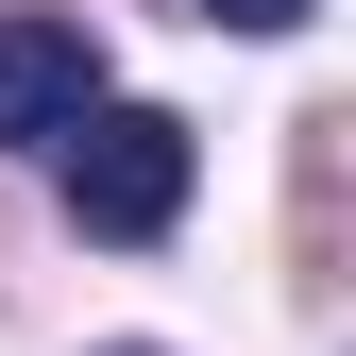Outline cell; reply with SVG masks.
I'll list each match as a JSON object with an SVG mask.
<instances>
[{
  "label": "cell",
  "mask_w": 356,
  "mask_h": 356,
  "mask_svg": "<svg viewBox=\"0 0 356 356\" xmlns=\"http://www.w3.org/2000/svg\"><path fill=\"white\" fill-rule=\"evenodd\" d=\"M85 102H102V34H85L68 0L0 17V136H17V153H51V136H68Z\"/></svg>",
  "instance_id": "2"
},
{
  "label": "cell",
  "mask_w": 356,
  "mask_h": 356,
  "mask_svg": "<svg viewBox=\"0 0 356 356\" xmlns=\"http://www.w3.org/2000/svg\"><path fill=\"white\" fill-rule=\"evenodd\" d=\"M119 356H136V339H119Z\"/></svg>",
  "instance_id": "4"
},
{
  "label": "cell",
  "mask_w": 356,
  "mask_h": 356,
  "mask_svg": "<svg viewBox=\"0 0 356 356\" xmlns=\"http://www.w3.org/2000/svg\"><path fill=\"white\" fill-rule=\"evenodd\" d=\"M51 153H68V220H85V238H119V254L170 238V220H187V170H204V136H187L170 102H85Z\"/></svg>",
  "instance_id": "1"
},
{
  "label": "cell",
  "mask_w": 356,
  "mask_h": 356,
  "mask_svg": "<svg viewBox=\"0 0 356 356\" xmlns=\"http://www.w3.org/2000/svg\"><path fill=\"white\" fill-rule=\"evenodd\" d=\"M204 17H238V34H305V0H204Z\"/></svg>",
  "instance_id": "3"
}]
</instances>
